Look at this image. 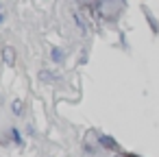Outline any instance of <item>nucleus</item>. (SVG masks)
I'll return each instance as SVG.
<instances>
[{
  "instance_id": "39448f33",
  "label": "nucleus",
  "mask_w": 159,
  "mask_h": 157,
  "mask_svg": "<svg viewBox=\"0 0 159 157\" xmlns=\"http://www.w3.org/2000/svg\"><path fill=\"white\" fill-rule=\"evenodd\" d=\"M98 142H100V146H107V148H116V144H113V140H111L109 135H98Z\"/></svg>"
},
{
  "instance_id": "f03ea898",
  "label": "nucleus",
  "mask_w": 159,
  "mask_h": 157,
  "mask_svg": "<svg viewBox=\"0 0 159 157\" xmlns=\"http://www.w3.org/2000/svg\"><path fill=\"white\" fill-rule=\"evenodd\" d=\"M2 59H5V63H7V66H16V57H13V48H9V46H7V48L2 50Z\"/></svg>"
},
{
  "instance_id": "20e7f679",
  "label": "nucleus",
  "mask_w": 159,
  "mask_h": 157,
  "mask_svg": "<svg viewBox=\"0 0 159 157\" xmlns=\"http://www.w3.org/2000/svg\"><path fill=\"white\" fill-rule=\"evenodd\" d=\"M11 111H13V116H22V113H24L22 100H13V103H11Z\"/></svg>"
},
{
  "instance_id": "0eeeda50",
  "label": "nucleus",
  "mask_w": 159,
  "mask_h": 157,
  "mask_svg": "<svg viewBox=\"0 0 159 157\" xmlns=\"http://www.w3.org/2000/svg\"><path fill=\"white\" fill-rule=\"evenodd\" d=\"M0 11H2V2H0Z\"/></svg>"
},
{
  "instance_id": "f257e3e1",
  "label": "nucleus",
  "mask_w": 159,
  "mask_h": 157,
  "mask_svg": "<svg viewBox=\"0 0 159 157\" xmlns=\"http://www.w3.org/2000/svg\"><path fill=\"white\" fill-rule=\"evenodd\" d=\"M50 59H52L55 63H63V61H66V53H63V48L52 46V48H50Z\"/></svg>"
},
{
  "instance_id": "7ed1b4c3",
  "label": "nucleus",
  "mask_w": 159,
  "mask_h": 157,
  "mask_svg": "<svg viewBox=\"0 0 159 157\" xmlns=\"http://www.w3.org/2000/svg\"><path fill=\"white\" fill-rule=\"evenodd\" d=\"M9 135H11V140H13L18 146H22V144H24V140H22V133H20V129H18V127H11V129H9Z\"/></svg>"
},
{
  "instance_id": "423d86ee",
  "label": "nucleus",
  "mask_w": 159,
  "mask_h": 157,
  "mask_svg": "<svg viewBox=\"0 0 159 157\" xmlns=\"http://www.w3.org/2000/svg\"><path fill=\"white\" fill-rule=\"evenodd\" d=\"M5 20H7V16H5L2 11H0V26H2V24H5Z\"/></svg>"
}]
</instances>
